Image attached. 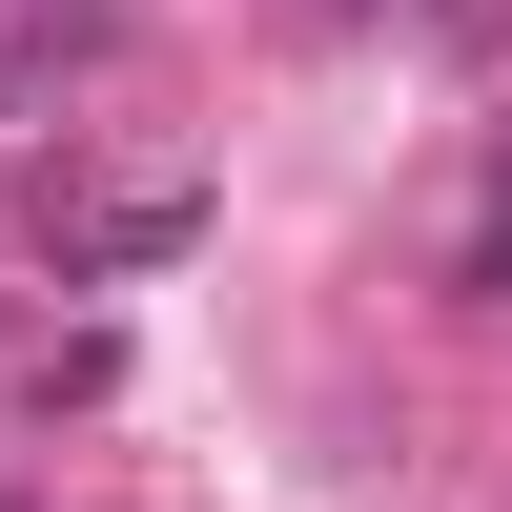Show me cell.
<instances>
[{"instance_id":"cell-2","label":"cell","mask_w":512,"mask_h":512,"mask_svg":"<svg viewBox=\"0 0 512 512\" xmlns=\"http://www.w3.org/2000/svg\"><path fill=\"white\" fill-rule=\"evenodd\" d=\"M328 21H369V0H328Z\"/></svg>"},{"instance_id":"cell-1","label":"cell","mask_w":512,"mask_h":512,"mask_svg":"<svg viewBox=\"0 0 512 512\" xmlns=\"http://www.w3.org/2000/svg\"><path fill=\"white\" fill-rule=\"evenodd\" d=\"M451 287H472V308H512V205L472 226V267H451Z\"/></svg>"}]
</instances>
